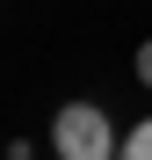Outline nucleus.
Masks as SVG:
<instances>
[{"instance_id": "obj_1", "label": "nucleus", "mask_w": 152, "mask_h": 160, "mask_svg": "<svg viewBox=\"0 0 152 160\" xmlns=\"http://www.w3.org/2000/svg\"><path fill=\"white\" fill-rule=\"evenodd\" d=\"M51 146L65 160H109V153H123V138H116V124H109L101 102H65L51 117Z\"/></svg>"}, {"instance_id": "obj_2", "label": "nucleus", "mask_w": 152, "mask_h": 160, "mask_svg": "<svg viewBox=\"0 0 152 160\" xmlns=\"http://www.w3.org/2000/svg\"><path fill=\"white\" fill-rule=\"evenodd\" d=\"M123 153H131V160H152V117L131 131V138H123Z\"/></svg>"}, {"instance_id": "obj_3", "label": "nucleus", "mask_w": 152, "mask_h": 160, "mask_svg": "<svg viewBox=\"0 0 152 160\" xmlns=\"http://www.w3.org/2000/svg\"><path fill=\"white\" fill-rule=\"evenodd\" d=\"M138 80H145V88H152V37L138 44Z\"/></svg>"}]
</instances>
